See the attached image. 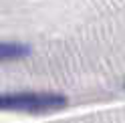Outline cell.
Listing matches in <instances>:
<instances>
[{
  "label": "cell",
  "mask_w": 125,
  "mask_h": 123,
  "mask_svg": "<svg viewBox=\"0 0 125 123\" xmlns=\"http://www.w3.org/2000/svg\"><path fill=\"white\" fill-rule=\"evenodd\" d=\"M67 105V97L57 93H0V109L42 113L61 109Z\"/></svg>",
  "instance_id": "1"
},
{
  "label": "cell",
  "mask_w": 125,
  "mask_h": 123,
  "mask_svg": "<svg viewBox=\"0 0 125 123\" xmlns=\"http://www.w3.org/2000/svg\"><path fill=\"white\" fill-rule=\"evenodd\" d=\"M30 52L26 44H18V42H0V61H14V59H22Z\"/></svg>",
  "instance_id": "2"
}]
</instances>
